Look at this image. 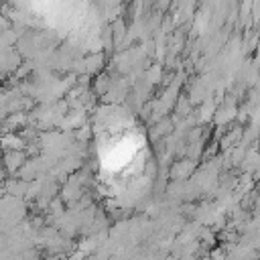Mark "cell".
Segmentation results:
<instances>
[{"label": "cell", "instance_id": "obj_1", "mask_svg": "<svg viewBox=\"0 0 260 260\" xmlns=\"http://www.w3.org/2000/svg\"><path fill=\"white\" fill-rule=\"evenodd\" d=\"M100 179L120 201L138 199L148 187L150 152L144 132L124 114L106 116L95 132Z\"/></svg>", "mask_w": 260, "mask_h": 260}, {"label": "cell", "instance_id": "obj_2", "mask_svg": "<svg viewBox=\"0 0 260 260\" xmlns=\"http://www.w3.org/2000/svg\"><path fill=\"white\" fill-rule=\"evenodd\" d=\"M28 4L47 22L61 28H73L83 18L81 0H28Z\"/></svg>", "mask_w": 260, "mask_h": 260}]
</instances>
